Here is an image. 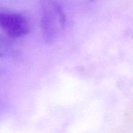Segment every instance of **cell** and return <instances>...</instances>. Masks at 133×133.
<instances>
[{
  "label": "cell",
  "instance_id": "obj_1",
  "mask_svg": "<svg viewBox=\"0 0 133 133\" xmlns=\"http://www.w3.org/2000/svg\"><path fill=\"white\" fill-rule=\"evenodd\" d=\"M0 28L9 36L19 37L29 31V24L25 18L14 13L0 12Z\"/></svg>",
  "mask_w": 133,
  "mask_h": 133
}]
</instances>
